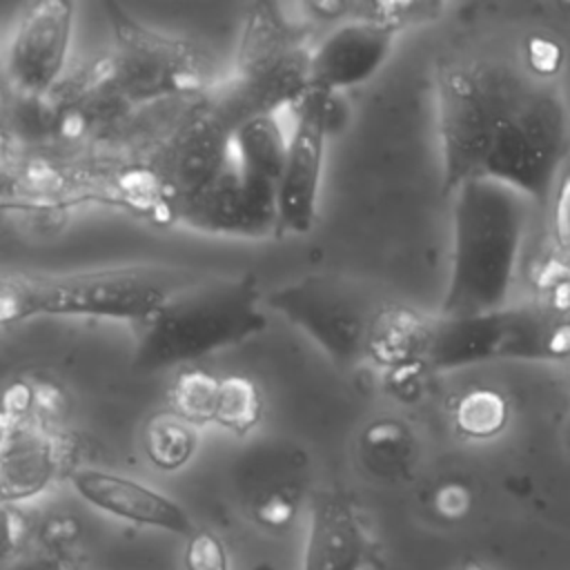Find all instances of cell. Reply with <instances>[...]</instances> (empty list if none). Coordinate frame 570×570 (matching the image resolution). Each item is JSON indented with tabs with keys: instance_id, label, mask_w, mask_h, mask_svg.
I'll list each match as a JSON object with an SVG mask.
<instances>
[{
	"instance_id": "obj_13",
	"label": "cell",
	"mask_w": 570,
	"mask_h": 570,
	"mask_svg": "<svg viewBox=\"0 0 570 570\" xmlns=\"http://www.w3.org/2000/svg\"><path fill=\"white\" fill-rule=\"evenodd\" d=\"M73 470L69 445L51 423L22 419L0 428V503L33 499Z\"/></svg>"
},
{
	"instance_id": "obj_6",
	"label": "cell",
	"mask_w": 570,
	"mask_h": 570,
	"mask_svg": "<svg viewBox=\"0 0 570 570\" xmlns=\"http://www.w3.org/2000/svg\"><path fill=\"white\" fill-rule=\"evenodd\" d=\"M185 276L160 267H102L73 274L29 276L31 312L129 321L138 327L163 305Z\"/></svg>"
},
{
	"instance_id": "obj_34",
	"label": "cell",
	"mask_w": 570,
	"mask_h": 570,
	"mask_svg": "<svg viewBox=\"0 0 570 570\" xmlns=\"http://www.w3.org/2000/svg\"><path fill=\"white\" fill-rule=\"evenodd\" d=\"M463 570H485V568H481V566H476V563H468Z\"/></svg>"
},
{
	"instance_id": "obj_25",
	"label": "cell",
	"mask_w": 570,
	"mask_h": 570,
	"mask_svg": "<svg viewBox=\"0 0 570 570\" xmlns=\"http://www.w3.org/2000/svg\"><path fill=\"white\" fill-rule=\"evenodd\" d=\"M403 443L405 432L396 421H374L361 434V450L372 468H381L383 463L387 465L392 459H396Z\"/></svg>"
},
{
	"instance_id": "obj_29",
	"label": "cell",
	"mask_w": 570,
	"mask_h": 570,
	"mask_svg": "<svg viewBox=\"0 0 570 570\" xmlns=\"http://www.w3.org/2000/svg\"><path fill=\"white\" fill-rule=\"evenodd\" d=\"M528 58H530V71L541 76V78H550L557 67H559V60H561V53L557 49L554 42H548V40H530V47H528Z\"/></svg>"
},
{
	"instance_id": "obj_24",
	"label": "cell",
	"mask_w": 570,
	"mask_h": 570,
	"mask_svg": "<svg viewBox=\"0 0 570 570\" xmlns=\"http://www.w3.org/2000/svg\"><path fill=\"white\" fill-rule=\"evenodd\" d=\"M301 490L296 481H276L261 488L249 501L252 519L265 530H285L298 512Z\"/></svg>"
},
{
	"instance_id": "obj_11",
	"label": "cell",
	"mask_w": 570,
	"mask_h": 570,
	"mask_svg": "<svg viewBox=\"0 0 570 570\" xmlns=\"http://www.w3.org/2000/svg\"><path fill=\"white\" fill-rule=\"evenodd\" d=\"M73 31L69 0H40L29 4L7 47V69L22 96H47L62 78Z\"/></svg>"
},
{
	"instance_id": "obj_8",
	"label": "cell",
	"mask_w": 570,
	"mask_h": 570,
	"mask_svg": "<svg viewBox=\"0 0 570 570\" xmlns=\"http://www.w3.org/2000/svg\"><path fill=\"white\" fill-rule=\"evenodd\" d=\"M265 307L298 327L338 365L365 356L374 312L363 294L336 274H305L281 283L265 292Z\"/></svg>"
},
{
	"instance_id": "obj_7",
	"label": "cell",
	"mask_w": 570,
	"mask_h": 570,
	"mask_svg": "<svg viewBox=\"0 0 570 570\" xmlns=\"http://www.w3.org/2000/svg\"><path fill=\"white\" fill-rule=\"evenodd\" d=\"M570 347V327L532 309L503 307L470 318H436L430 323L423 363L456 367L490 358H543Z\"/></svg>"
},
{
	"instance_id": "obj_22",
	"label": "cell",
	"mask_w": 570,
	"mask_h": 570,
	"mask_svg": "<svg viewBox=\"0 0 570 570\" xmlns=\"http://www.w3.org/2000/svg\"><path fill=\"white\" fill-rule=\"evenodd\" d=\"M220 376L205 370H183L171 385V410L191 421L194 425H207L214 419Z\"/></svg>"
},
{
	"instance_id": "obj_18",
	"label": "cell",
	"mask_w": 570,
	"mask_h": 570,
	"mask_svg": "<svg viewBox=\"0 0 570 570\" xmlns=\"http://www.w3.org/2000/svg\"><path fill=\"white\" fill-rule=\"evenodd\" d=\"M289 134L276 116H258L243 122L229 140V156L236 167L256 185L278 191L287 158Z\"/></svg>"
},
{
	"instance_id": "obj_32",
	"label": "cell",
	"mask_w": 570,
	"mask_h": 570,
	"mask_svg": "<svg viewBox=\"0 0 570 570\" xmlns=\"http://www.w3.org/2000/svg\"><path fill=\"white\" fill-rule=\"evenodd\" d=\"M9 156V136H7V131L0 127V174H2V169L7 167V158Z\"/></svg>"
},
{
	"instance_id": "obj_28",
	"label": "cell",
	"mask_w": 570,
	"mask_h": 570,
	"mask_svg": "<svg viewBox=\"0 0 570 570\" xmlns=\"http://www.w3.org/2000/svg\"><path fill=\"white\" fill-rule=\"evenodd\" d=\"M432 505L439 517H443L448 521H456L470 512L472 494L463 483L448 481L436 488V492L432 497Z\"/></svg>"
},
{
	"instance_id": "obj_27",
	"label": "cell",
	"mask_w": 570,
	"mask_h": 570,
	"mask_svg": "<svg viewBox=\"0 0 570 570\" xmlns=\"http://www.w3.org/2000/svg\"><path fill=\"white\" fill-rule=\"evenodd\" d=\"M33 318L29 276L0 274V327Z\"/></svg>"
},
{
	"instance_id": "obj_2",
	"label": "cell",
	"mask_w": 570,
	"mask_h": 570,
	"mask_svg": "<svg viewBox=\"0 0 570 570\" xmlns=\"http://www.w3.org/2000/svg\"><path fill=\"white\" fill-rule=\"evenodd\" d=\"M452 194V256L441 318L508 307L534 203L497 180H468Z\"/></svg>"
},
{
	"instance_id": "obj_15",
	"label": "cell",
	"mask_w": 570,
	"mask_h": 570,
	"mask_svg": "<svg viewBox=\"0 0 570 570\" xmlns=\"http://www.w3.org/2000/svg\"><path fill=\"white\" fill-rule=\"evenodd\" d=\"M232 129L212 111L205 98L178 122L154 167L178 205L212 180L227 163Z\"/></svg>"
},
{
	"instance_id": "obj_17",
	"label": "cell",
	"mask_w": 570,
	"mask_h": 570,
	"mask_svg": "<svg viewBox=\"0 0 570 570\" xmlns=\"http://www.w3.org/2000/svg\"><path fill=\"white\" fill-rule=\"evenodd\" d=\"M69 483L85 503L116 519L180 537H191L196 530L180 503L125 474L100 468H76L69 474Z\"/></svg>"
},
{
	"instance_id": "obj_30",
	"label": "cell",
	"mask_w": 570,
	"mask_h": 570,
	"mask_svg": "<svg viewBox=\"0 0 570 570\" xmlns=\"http://www.w3.org/2000/svg\"><path fill=\"white\" fill-rule=\"evenodd\" d=\"M554 232H557L559 245L570 252V180L559 189Z\"/></svg>"
},
{
	"instance_id": "obj_33",
	"label": "cell",
	"mask_w": 570,
	"mask_h": 570,
	"mask_svg": "<svg viewBox=\"0 0 570 570\" xmlns=\"http://www.w3.org/2000/svg\"><path fill=\"white\" fill-rule=\"evenodd\" d=\"M9 94H7V89H4V85L0 82V127H2V120H4V116L9 114ZM4 129V127H2Z\"/></svg>"
},
{
	"instance_id": "obj_31",
	"label": "cell",
	"mask_w": 570,
	"mask_h": 570,
	"mask_svg": "<svg viewBox=\"0 0 570 570\" xmlns=\"http://www.w3.org/2000/svg\"><path fill=\"white\" fill-rule=\"evenodd\" d=\"M2 525H4V543H7L9 548H18V546L22 543L24 534H27V521H24V517H22L18 510H13V505H7Z\"/></svg>"
},
{
	"instance_id": "obj_12",
	"label": "cell",
	"mask_w": 570,
	"mask_h": 570,
	"mask_svg": "<svg viewBox=\"0 0 570 570\" xmlns=\"http://www.w3.org/2000/svg\"><path fill=\"white\" fill-rule=\"evenodd\" d=\"M383 568L381 546L356 501L343 490H318L309 503V528L301 570Z\"/></svg>"
},
{
	"instance_id": "obj_10",
	"label": "cell",
	"mask_w": 570,
	"mask_h": 570,
	"mask_svg": "<svg viewBox=\"0 0 570 570\" xmlns=\"http://www.w3.org/2000/svg\"><path fill=\"white\" fill-rule=\"evenodd\" d=\"M176 220L207 234L263 238L278 232L276 191L252 183L227 154L220 171L178 205Z\"/></svg>"
},
{
	"instance_id": "obj_5",
	"label": "cell",
	"mask_w": 570,
	"mask_h": 570,
	"mask_svg": "<svg viewBox=\"0 0 570 570\" xmlns=\"http://www.w3.org/2000/svg\"><path fill=\"white\" fill-rule=\"evenodd\" d=\"M116 78L134 105L189 98L209 89V60L191 40L147 27L118 2H105Z\"/></svg>"
},
{
	"instance_id": "obj_20",
	"label": "cell",
	"mask_w": 570,
	"mask_h": 570,
	"mask_svg": "<svg viewBox=\"0 0 570 570\" xmlns=\"http://www.w3.org/2000/svg\"><path fill=\"white\" fill-rule=\"evenodd\" d=\"M142 452L158 470L174 472L185 468L198 450V425L174 410L156 412L142 428Z\"/></svg>"
},
{
	"instance_id": "obj_21",
	"label": "cell",
	"mask_w": 570,
	"mask_h": 570,
	"mask_svg": "<svg viewBox=\"0 0 570 570\" xmlns=\"http://www.w3.org/2000/svg\"><path fill=\"white\" fill-rule=\"evenodd\" d=\"M263 419V394L254 379L245 374L220 376L212 423L236 434H249Z\"/></svg>"
},
{
	"instance_id": "obj_14",
	"label": "cell",
	"mask_w": 570,
	"mask_h": 570,
	"mask_svg": "<svg viewBox=\"0 0 570 570\" xmlns=\"http://www.w3.org/2000/svg\"><path fill=\"white\" fill-rule=\"evenodd\" d=\"M396 33L374 20L347 18L309 49L312 89L338 94L367 82L392 56Z\"/></svg>"
},
{
	"instance_id": "obj_19",
	"label": "cell",
	"mask_w": 570,
	"mask_h": 570,
	"mask_svg": "<svg viewBox=\"0 0 570 570\" xmlns=\"http://www.w3.org/2000/svg\"><path fill=\"white\" fill-rule=\"evenodd\" d=\"M430 323L403 307L376 309L365 338V356L381 367L399 370L423 363Z\"/></svg>"
},
{
	"instance_id": "obj_3",
	"label": "cell",
	"mask_w": 570,
	"mask_h": 570,
	"mask_svg": "<svg viewBox=\"0 0 570 570\" xmlns=\"http://www.w3.org/2000/svg\"><path fill=\"white\" fill-rule=\"evenodd\" d=\"M254 274L183 278L138 327L131 365L156 372L245 343L267 325Z\"/></svg>"
},
{
	"instance_id": "obj_16",
	"label": "cell",
	"mask_w": 570,
	"mask_h": 570,
	"mask_svg": "<svg viewBox=\"0 0 570 570\" xmlns=\"http://www.w3.org/2000/svg\"><path fill=\"white\" fill-rule=\"evenodd\" d=\"M51 102L53 131L69 142L111 131L134 107L118 85L109 56L85 67L69 85L60 82L51 91Z\"/></svg>"
},
{
	"instance_id": "obj_23",
	"label": "cell",
	"mask_w": 570,
	"mask_h": 570,
	"mask_svg": "<svg viewBox=\"0 0 570 570\" xmlns=\"http://www.w3.org/2000/svg\"><path fill=\"white\" fill-rule=\"evenodd\" d=\"M505 410L494 390H472L456 407V428L470 439H490L505 425Z\"/></svg>"
},
{
	"instance_id": "obj_4",
	"label": "cell",
	"mask_w": 570,
	"mask_h": 570,
	"mask_svg": "<svg viewBox=\"0 0 570 570\" xmlns=\"http://www.w3.org/2000/svg\"><path fill=\"white\" fill-rule=\"evenodd\" d=\"M309 89V49L296 40L276 4L254 2L243 20L234 73L205 100L236 131L252 118L296 107Z\"/></svg>"
},
{
	"instance_id": "obj_26",
	"label": "cell",
	"mask_w": 570,
	"mask_h": 570,
	"mask_svg": "<svg viewBox=\"0 0 570 570\" xmlns=\"http://www.w3.org/2000/svg\"><path fill=\"white\" fill-rule=\"evenodd\" d=\"M183 563L185 570H229L225 543L207 528H198L191 537H187Z\"/></svg>"
},
{
	"instance_id": "obj_1",
	"label": "cell",
	"mask_w": 570,
	"mask_h": 570,
	"mask_svg": "<svg viewBox=\"0 0 570 570\" xmlns=\"http://www.w3.org/2000/svg\"><path fill=\"white\" fill-rule=\"evenodd\" d=\"M439 136L448 194L497 180L543 205L568 151V109L550 78L503 65L439 71Z\"/></svg>"
},
{
	"instance_id": "obj_9",
	"label": "cell",
	"mask_w": 570,
	"mask_h": 570,
	"mask_svg": "<svg viewBox=\"0 0 570 570\" xmlns=\"http://www.w3.org/2000/svg\"><path fill=\"white\" fill-rule=\"evenodd\" d=\"M336 94L309 89L296 105L287 158L276 191L278 232L307 234L318 214L325 140L334 125Z\"/></svg>"
}]
</instances>
